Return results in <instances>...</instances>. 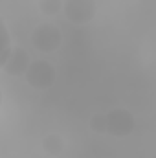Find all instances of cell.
<instances>
[{
	"label": "cell",
	"instance_id": "1",
	"mask_svg": "<svg viewBox=\"0 0 156 158\" xmlns=\"http://www.w3.org/2000/svg\"><path fill=\"white\" fill-rule=\"evenodd\" d=\"M9 50H11V39H9V31L4 24V20L0 19V68L6 64L7 61V55H9Z\"/></svg>",
	"mask_w": 156,
	"mask_h": 158
},
{
	"label": "cell",
	"instance_id": "2",
	"mask_svg": "<svg viewBox=\"0 0 156 158\" xmlns=\"http://www.w3.org/2000/svg\"><path fill=\"white\" fill-rule=\"evenodd\" d=\"M0 107H2V90H0Z\"/></svg>",
	"mask_w": 156,
	"mask_h": 158
}]
</instances>
